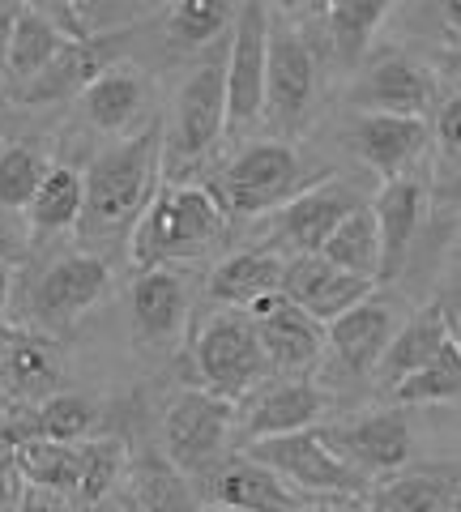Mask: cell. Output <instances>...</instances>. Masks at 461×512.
Here are the masks:
<instances>
[{
  "label": "cell",
  "mask_w": 461,
  "mask_h": 512,
  "mask_svg": "<svg viewBox=\"0 0 461 512\" xmlns=\"http://www.w3.org/2000/svg\"><path fill=\"white\" fill-rule=\"evenodd\" d=\"M158 171H163V124L141 128L94 158L82 171L86 210L77 222L86 244H111V239L133 235L158 192Z\"/></svg>",
  "instance_id": "1"
},
{
  "label": "cell",
  "mask_w": 461,
  "mask_h": 512,
  "mask_svg": "<svg viewBox=\"0 0 461 512\" xmlns=\"http://www.w3.org/2000/svg\"><path fill=\"white\" fill-rule=\"evenodd\" d=\"M321 436L363 478L402 474L410 453H415V427H410V414L402 406H380L359 414V419L321 427Z\"/></svg>",
  "instance_id": "10"
},
{
  "label": "cell",
  "mask_w": 461,
  "mask_h": 512,
  "mask_svg": "<svg viewBox=\"0 0 461 512\" xmlns=\"http://www.w3.org/2000/svg\"><path fill=\"white\" fill-rule=\"evenodd\" d=\"M248 457H257L261 466H269L299 500L308 504H355L368 500V478L355 474L346 461L325 444L321 427L312 431H295V436H278V440H261L244 448Z\"/></svg>",
  "instance_id": "6"
},
{
  "label": "cell",
  "mask_w": 461,
  "mask_h": 512,
  "mask_svg": "<svg viewBox=\"0 0 461 512\" xmlns=\"http://www.w3.org/2000/svg\"><path fill=\"white\" fill-rule=\"evenodd\" d=\"M210 512H231V508H210Z\"/></svg>",
  "instance_id": "47"
},
{
  "label": "cell",
  "mask_w": 461,
  "mask_h": 512,
  "mask_svg": "<svg viewBox=\"0 0 461 512\" xmlns=\"http://www.w3.org/2000/svg\"><path fill=\"white\" fill-rule=\"evenodd\" d=\"M308 188V163L291 141H252L227 167L218 171L210 192L227 218H261L278 214L282 205H291L299 192Z\"/></svg>",
  "instance_id": "5"
},
{
  "label": "cell",
  "mask_w": 461,
  "mask_h": 512,
  "mask_svg": "<svg viewBox=\"0 0 461 512\" xmlns=\"http://www.w3.org/2000/svg\"><path fill=\"white\" fill-rule=\"evenodd\" d=\"M77 103H82V116L99 128V133L120 137V133H129V128L137 124V116L146 111L150 82L137 64L116 60L111 69H103L99 77H94Z\"/></svg>",
  "instance_id": "25"
},
{
  "label": "cell",
  "mask_w": 461,
  "mask_h": 512,
  "mask_svg": "<svg viewBox=\"0 0 461 512\" xmlns=\"http://www.w3.org/2000/svg\"><path fill=\"white\" fill-rule=\"evenodd\" d=\"M295 512H346V504H299Z\"/></svg>",
  "instance_id": "45"
},
{
  "label": "cell",
  "mask_w": 461,
  "mask_h": 512,
  "mask_svg": "<svg viewBox=\"0 0 461 512\" xmlns=\"http://www.w3.org/2000/svg\"><path fill=\"white\" fill-rule=\"evenodd\" d=\"M22 466L26 487L52 491L73 500L77 495V478H82V444H52V440H26L13 448Z\"/></svg>",
  "instance_id": "33"
},
{
  "label": "cell",
  "mask_w": 461,
  "mask_h": 512,
  "mask_svg": "<svg viewBox=\"0 0 461 512\" xmlns=\"http://www.w3.org/2000/svg\"><path fill=\"white\" fill-rule=\"evenodd\" d=\"M393 5L380 0H346V5H325L321 9V26L329 39V52L338 56L346 69H359L372 52V39L380 35V26L389 22Z\"/></svg>",
  "instance_id": "31"
},
{
  "label": "cell",
  "mask_w": 461,
  "mask_h": 512,
  "mask_svg": "<svg viewBox=\"0 0 461 512\" xmlns=\"http://www.w3.org/2000/svg\"><path fill=\"white\" fill-rule=\"evenodd\" d=\"M363 205L359 192L346 180H316L308 184L291 205L274 214V252L282 256H321L329 235Z\"/></svg>",
  "instance_id": "12"
},
{
  "label": "cell",
  "mask_w": 461,
  "mask_h": 512,
  "mask_svg": "<svg viewBox=\"0 0 461 512\" xmlns=\"http://www.w3.org/2000/svg\"><path fill=\"white\" fill-rule=\"evenodd\" d=\"M13 512H77L73 500H65V495H52V491H39V487H26L22 504Z\"/></svg>",
  "instance_id": "40"
},
{
  "label": "cell",
  "mask_w": 461,
  "mask_h": 512,
  "mask_svg": "<svg viewBox=\"0 0 461 512\" xmlns=\"http://www.w3.org/2000/svg\"><path fill=\"white\" fill-rule=\"evenodd\" d=\"M47 171H52L47 154L39 146H30V141L0 146V210H30Z\"/></svg>",
  "instance_id": "37"
},
{
  "label": "cell",
  "mask_w": 461,
  "mask_h": 512,
  "mask_svg": "<svg viewBox=\"0 0 461 512\" xmlns=\"http://www.w3.org/2000/svg\"><path fill=\"white\" fill-rule=\"evenodd\" d=\"M235 427H240L235 402H222V397L197 389V384H184L163 410V453L171 466L197 483L218 461L231 457L227 444Z\"/></svg>",
  "instance_id": "7"
},
{
  "label": "cell",
  "mask_w": 461,
  "mask_h": 512,
  "mask_svg": "<svg viewBox=\"0 0 461 512\" xmlns=\"http://www.w3.org/2000/svg\"><path fill=\"white\" fill-rule=\"evenodd\" d=\"M432 103H436V77L427 73V64H419L406 52L376 56L351 86V107H359V116H415V120H427Z\"/></svg>",
  "instance_id": "16"
},
{
  "label": "cell",
  "mask_w": 461,
  "mask_h": 512,
  "mask_svg": "<svg viewBox=\"0 0 461 512\" xmlns=\"http://www.w3.org/2000/svg\"><path fill=\"white\" fill-rule=\"evenodd\" d=\"M444 342H449V320H444V308L440 303H427V308H419L415 316H410L406 325L397 329V338L389 342L385 359H380L376 376H372L376 389L389 397L402 380L423 372V367L444 350Z\"/></svg>",
  "instance_id": "27"
},
{
  "label": "cell",
  "mask_w": 461,
  "mask_h": 512,
  "mask_svg": "<svg viewBox=\"0 0 461 512\" xmlns=\"http://www.w3.org/2000/svg\"><path fill=\"white\" fill-rule=\"evenodd\" d=\"M227 47L231 35L210 47L193 73L180 82L176 103H171V124L163 133V175L167 184H193L188 171L201 167L218 137L227 133Z\"/></svg>",
  "instance_id": "3"
},
{
  "label": "cell",
  "mask_w": 461,
  "mask_h": 512,
  "mask_svg": "<svg viewBox=\"0 0 461 512\" xmlns=\"http://www.w3.org/2000/svg\"><path fill=\"white\" fill-rule=\"evenodd\" d=\"M86 210V175L77 167L52 163L47 180L39 184L35 201H30V239H47V235H65L82 222Z\"/></svg>",
  "instance_id": "30"
},
{
  "label": "cell",
  "mask_w": 461,
  "mask_h": 512,
  "mask_svg": "<svg viewBox=\"0 0 461 512\" xmlns=\"http://www.w3.org/2000/svg\"><path fill=\"white\" fill-rule=\"evenodd\" d=\"M325 410H329V393L321 384L269 376L235 406V419H240V431L248 444H261V440L295 436V431H312Z\"/></svg>",
  "instance_id": "14"
},
{
  "label": "cell",
  "mask_w": 461,
  "mask_h": 512,
  "mask_svg": "<svg viewBox=\"0 0 461 512\" xmlns=\"http://www.w3.org/2000/svg\"><path fill=\"white\" fill-rule=\"evenodd\" d=\"M461 495V474L449 466H415L389 474L368 491L363 512H453Z\"/></svg>",
  "instance_id": "26"
},
{
  "label": "cell",
  "mask_w": 461,
  "mask_h": 512,
  "mask_svg": "<svg viewBox=\"0 0 461 512\" xmlns=\"http://www.w3.org/2000/svg\"><path fill=\"white\" fill-rule=\"evenodd\" d=\"M440 308H444V320H449V338H453L457 350H461V282L440 299Z\"/></svg>",
  "instance_id": "42"
},
{
  "label": "cell",
  "mask_w": 461,
  "mask_h": 512,
  "mask_svg": "<svg viewBox=\"0 0 461 512\" xmlns=\"http://www.w3.org/2000/svg\"><path fill=\"white\" fill-rule=\"evenodd\" d=\"M269 9L240 5L227 47V133H248L265 120Z\"/></svg>",
  "instance_id": "11"
},
{
  "label": "cell",
  "mask_w": 461,
  "mask_h": 512,
  "mask_svg": "<svg viewBox=\"0 0 461 512\" xmlns=\"http://www.w3.org/2000/svg\"><path fill=\"white\" fill-rule=\"evenodd\" d=\"M227 210L205 184H158L150 210L129 235V256L137 274L171 269L176 261H193L227 235Z\"/></svg>",
  "instance_id": "2"
},
{
  "label": "cell",
  "mask_w": 461,
  "mask_h": 512,
  "mask_svg": "<svg viewBox=\"0 0 461 512\" xmlns=\"http://www.w3.org/2000/svg\"><path fill=\"white\" fill-rule=\"evenodd\" d=\"M65 380V355L47 333L30 325L0 329V397L9 406H39L60 393Z\"/></svg>",
  "instance_id": "17"
},
{
  "label": "cell",
  "mask_w": 461,
  "mask_h": 512,
  "mask_svg": "<svg viewBox=\"0 0 461 512\" xmlns=\"http://www.w3.org/2000/svg\"><path fill=\"white\" fill-rule=\"evenodd\" d=\"M316 103V52L291 13L269 9V69H265V124L286 141L308 124Z\"/></svg>",
  "instance_id": "9"
},
{
  "label": "cell",
  "mask_w": 461,
  "mask_h": 512,
  "mask_svg": "<svg viewBox=\"0 0 461 512\" xmlns=\"http://www.w3.org/2000/svg\"><path fill=\"white\" fill-rule=\"evenodd\" d=\"M22 248H26V235L13 227L9 214H0V265H18Z\"/></svg>",
  "instance_id": "41"
},
{
  "label": "cell",
  "mask_w": 461,
  "mask_h": 512,
  "mask_svg": "<svg viewBox=\"0 0 461 512\" xmlns=\"http://www.w3.org/2000/svg\"><path fill=\"white\" fill-rule=\"evenodd\" d=\"M116 39H120V30H111V35H99V39H69L65 47H60V56L47 64V69H43L13 103H22V107H43V103L73 99V94L82 99L94 77L116 64V47H120Z\"/></svg>",
  "instance_id": "22"
},
{
  "label": "cell",
  "mask_w": 461,
  "mask_h": 512,
  "mask_svg": "<svg viewBox=\"0 0 461 512\" xmlns=\"http://www.w3.org/2000/svg\"><path fill=\"white\" fill-rule=\"evenodd\" d=\"M188 367H193L197 389L240 406L257 384L269 380V363H265V350H261L257 320H252L248 312H235V308L214 312L193 333Z\"/></svg>",
  "instance_id": "4"
},
{
  "label": "cell",
  "mask_w": 461,
  "mask_h": 512,
  "mask_svg": "<svg viewBox=\"0 0 461 512\" xmlns=\"http://www.w3.org/2000/svg\"><path fill=\"white\" fill-rule=\"evenodd\" d=\"M188 325V282L176 269H146L129 286V342L141 355H171Z\"/></svg>",
  "instance_id": "15"
},
{
  "label": "cell",
  "mask_w": 461,
  "mask_h": 512,
  "mask_svg": "<svg viewBox=\"0 0 461 512\" xmlns=\"http://www.w3.org/2000/svg\"><path fill=\"white\" fill-rule=\"evenodd\" d=\"M368 278H355L338 269L325 256H286V274H282V299H291L299 312H308L312 320H321L329 329L338 316L359 308L363 299H372Z\"/></svg>",
  "instance_id": "18"
},
{
  "label": "cell",
  "mask_w": 461,
  "mask_h": 512,
  "mask_svg": "<svg viewBox=\"0 0 461 512\" xmlns=\"http://www.w3.org/2000/svg\"><path fill=\"white\" fill-rule=\"evenodd\" d=\"M397 316L385 299H363L359 308H351L346 316H338L333 325L325 329L329 350L346 372L359 376V380H372L380 359H385L389 342L397 338Z\"/></svg>",
  "instance_id": "23"
},
{
  "label": "cell",
  "mask_w": 461,
  "mask_h": 512,
  "mask_svg": "<svg viewBox=\"0 0 461 512\" xmlns=\"http://www.w3.org/2000/svg\"><path fill=\"white\" fill-rule=\"evenodd\" d=\"M129 500L141 512H201V491L163 448H141L129 466Z\"/></svg>",
  "instance_id": "28"
},
{
  "label": "cell",
  "mask_w": 461,
  "mask_h": 512,
  "mask_svg": "<svg viewBox=\"0 0 461 512\" xmlns=\"http://www.w3.org/2000/svg\"><path fill=\"white\" fill-rule=\"evenodd\" d=\"M436 137H440V150L461 163V94L444 99V107L436 111Z\"/></svg>",
  "instance_id": "38"
},
{
  "label": "cell",
  "mask_w": 461,
  "mask_h": 512,
  "mask_svg": "<svg viewBox=\"0 0 461 512\" xmlns=\"http://www.w3.org/2000/svg\"><path fill=\"white\" fill-rule=\"evenodd\" d=\"M427 201H432V192H427L419 175L380 184L372 201V214L380 227V282H393L402 274V265L410 261V248H415L423 218H427Z\"/></svg>",
  "instance_id": "21"
},
{
  "label": "cell",
  "mask_w": 461,
  "mask_h": 512,
  "mask_svg": "<svg viewBox=\"0 0 461 512\" xmlns=\"http://www.w3.org/2000/svg\"><path fill=\"white\" fill-rule=\"evenodd\" d=\"M13 286H18V265H0V316L13 303Z\"/></svg>",
  "instance_id": "43"
},
{
  "label": "cell",
  "mask_w": 461,
  "mask_h": 512,
  "mask_svg": "<svg viewBox=\"0 0 461 512\" xmlns=\"http://www.w3.org/2000/svg\"><path fill=\"white\" fill-rule=\"evenodd\" d=\"M22 5H0V99L9 86V52H13V30H18Z\"/></svg>",
  "instance_id": "39"
},
{
  "label": "cell",
  "mask_w": 461,
  "mask_h": 512,
  "mask_svg": "<svg viewBox=\"0 0 461 512\" xmlns=\"http://www.w3.org/2000/svg\"><path fill=\"white\" fill-rule=\"evenodd\" d=\"M282 274H286V256L274 248H240L210 269L205 278V295L218 308H235V312H252L261 299L282 291Z\"/></svg>",
  "instance_id": "24"
},
{
  "label": "cell",
  "mask_w": 461,
  "mask_h": 512,
  "mask_svg": "<svg viewBox=\"0 0 461 512\" xmlns=\"http://www.w3.org/2000/svg\"><path fill=\"white\" fill-rule=\"evenodd\" d=\"M197 491H201V500H210L214 508H231V512H295L299 504H308L274 470L261 466L248 453H231L227 461H218L210 474L197 478Z\"/></svg>",
  "instance_id": "19"
},
{
  "label": "cell",
  "mask_w": 461,
  "mask_h": 512,
  "mask_svg": "<svg viewBox=\"0 0 461 512\" xmlns=\"http://www.w3.org/2000/svg\"><path fill=\"white\" fill-rule=\"evenodd\" d=\"M248 316L257 320L269 376H278V380H308L316 372V363L325 359V350H329L325 325H321V320H312L308 312H299L291 299L269 295Z\"/></svg>",
  "instance_id": "13"
},
{
  "label": "cell",
  "mask_w": 461,
  "mask_h": 512,
  "mask_svg": "<svg viewBox=\"0 0 461 512\" xmlns=\"http://www.w3.org/2000/svg\"><path fill=\"white\" fill-rule=\"evenodd\" d=\"M129 466H133V453L124 440H116V436L86 440L82 444V478H77V495H73L77 512L99 508L107 495L120 487V478L129 474Z\"/></svg>",
  "instance_id": "35"
},
{
  "label": "cell",
  "mask_w": 461,
  "mask_h": 512,
  "mask_svg": "<svg viewBox=\"0 0 461 512\" xmlns=\"http://www.w3.org/2000/svg\"><path fill=\"white\" fill-rule=\"evenodd\" d=\"M393 406H444V402H461V350L457 342L449 338L444 342V350L423 367V372H415L410 380H402L397 389L389 393Z\"/></svg>",
  "instance_id": "36"
},
{
  "label": "cell",
  "mask_w": 461,
  "mask_h": 512,
  "mask_svg": "<svg viewBox=\"0 0 461 512\" xmlns=\"http://www.w3.org/2000/svg\"><path fill=\"white\" fill-rule=\"evenodd\" d=\"M440 22H444V30H449V35L461 39V0H449V5L440 9Z\"/></svg>",
  "instance_id": "44"
},
{
  "label": "cell",
  "mask_w": 461,
  "mask_h": 512,
  "mask_svg": "<svg viewBox=\"0 0 461 512\" xmlns=\"http://www.w3.org/2000/svg\"><path fill=\"white\" fill-rule=\"evenodd\" d=\"M321 256L333 261L338 269H346V274H355V278L380 282V227H376L372 205H359V210L329 235Z\"/></svg>",
  "instance_id": "34"
},
{
  "label": "cell",
  "mask_w": 461,
  "mask_h": 512,
  "mask_svg": "<svg viewBox=\"0 0 461 512\" xmlns=\"http://www.w3.org/2000/svg\"><path fill=\"white\" fill-rule=\"evenodd\" d=\"M65 30L52 22V13L43 5H22V18L18 30H13V52H9V86H5V99L13 103L18 94L35 82V77L60 56L65 47Z\"/></svg>",
  "instance_id": "29"
},
{
  "label": "cell",
  "mask_w": 461,
  "mask_h": 512,
  "mask_svg": "<svg viewBox=\"0 0 461 512\" xmlns=\"http://www.w3.org/2000/svg\"><path fill=\"white\" fill-rule=\"evenodd\" d=\"M124 512H141V508H137L133 500H124Z\"/></svg>",
  "instance_id": "46"
},
{
  "label": "cell",
  "mask_w": 461,
  "mask_h": 512,
  "mask_svg": "<svg viewBox=\"0 0 461 512\" xmlns=\"http://www.w3.org/2000/svg\"><path fill=\"white\" fill-rule=\"evenodd\" d=\"M235 13L240 9L222 5V0H176V5L163 13L167 47L176 56H193L201 47H218L231 35Z\"/></svg>",
  "instance_id": "32"
},
{
  "label": "cell",
  "mask_w": 461,
  "mask_h": 512,
  "mask_svg": "<svg viewBox=\"0 0 461 512\" xmlns=\"http://www.w3.org/2000/svg\"><path fill=\"white\" fill-rule=\"evenodd\" d=\"M107 295H111V265L99 252H90V248L60 252L43 265V274L35 278V286L26 295L30 329L47 333V338L65 333L86 312L99 308Z\"/></svg>",
  "instance_id": "8"
},
{
  "label": "cell",
  "mask_w": 461,
  "mask_h": 512,
  "mask_svg": "<svg viewBox=\"0 0 461 512\" xmlns=\"http://www.w3.org/2000/svg\"><path fill=\"white\" fill-rule=\"evenodd\" d=\"M457 69H461V64H457Z\"/></svg>",
  "instance_id": "48"
},
{
  "label": "cell",
  "mask_w": 461,
  "mask_h": 512,
  "mask_svg": "<svg viewBox=\"0 0 461 512\" xmlns=\"http://www.w3.org/2000/svg\"><path fill=\"white\" fill-rule=\"evenodd\" d=\"M351 146L359 163L380 175V184L406 180L432 146V124L415 116H355Z\"/></svg>",
  "instance_id": "20"
}]
</instances>
